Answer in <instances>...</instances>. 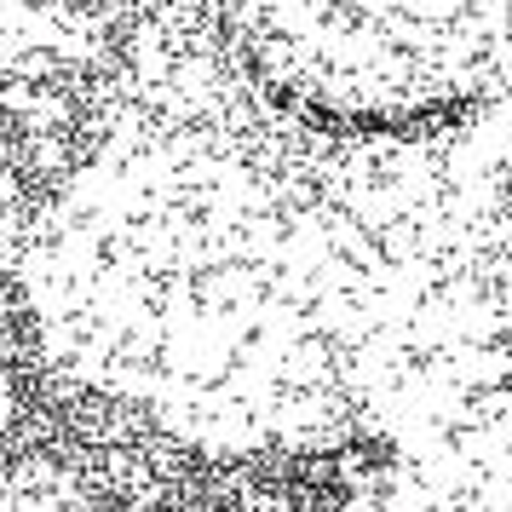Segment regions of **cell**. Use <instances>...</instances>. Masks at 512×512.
I'll return each mask as SVG.
<instances>
[{"mask_svg": "<svg viewBox=\"0 0 512 512\" xmlns=\"http://www.w3.org/2000/svg\"><path fill=\"white\" fill-rule=\"evenodd\" d=\"M328 512H512V380L386 449Z\"/></svg>", "mask_w": 512, "mask_h": 512, "instance_id": "obj_1", "label": "cell"}, {"mask_svg": "<svg viewBox=\"0 0 512 512\" xmlns=\"http://www.w3.org/2000/svg\"><path fill=\"white\" fill-rule=\"evenodd\" d=\"M0 317H6V300H0Z\"/></svg>", "mask_w": 512, "mask_h": 512, "instance_id": "obj_2", "label": "cell"}]
</instances>
